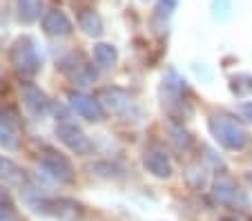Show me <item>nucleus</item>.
<instances>
[{
    "label": "nucleus",
    "instance_id": "f3484780",
    "mask_svg": "<svg viewBox=\"0 0 252 221\" xmlns=\"http://www.w3.org/2000/svg\"><path fill=\"white\" fill-rule=\"evenodd\" d=\"M167 139H170V143L174 145L176 150H186V148H190V143H192V136L188 134L183 127H179V125H170V127H167Z\"/></svg>",
    "mask_w": 252,
    "mask_h": 221
},
{
    "label": "nucleus",
    "instance_id": "1a4fd4ad",
    "mask_svg": "<svg viewBox=\"0 0 252 221\" xmlns=\"http://www.w3.org/2000/svg\"><path fill=\"white\" fill-rule=\"evenodd\" d=\"M43 29H45V34L56 36V38H61V36H69L71 34V20L67 18L65 11L52 9L43 16Z\"/></svg>",
    "mask_w": 252,
    "mask_h": 221
},
{
    "label": "nucleus",
    "instance_id": "f257e3e1",
    "mask_svg": "<svg viewBox=\"0 0 252 221\" xmlns=\"http://www.w3.org/2000/svg\"><path fill=\"white\" fill-rule=\"evenodd\" d=\"M9 63L20 78H33L40 72V58L36 52V40L32 36H20L9 47Z\"/></svg>",
    "mask_w": 252,
    "mask_h": 221
},
{
    "label": "nucleus",
    "instance_id": "5701e85b",
    "mask_svg": "<svg viewBox=\"0 0 252 221\" xmlns=\"http://www.w3.org/2000/svg\"><path fill=\"white\" fill-rule=\"evenodd\" d=\"M11 219V206L0 201V221H9Z\"/></svg>",
    "mask_w": 252,
    "mask_h": 221
},
{
    "label": "nucleus",
    "instance_id": "f8f14e48",
    "mask_svg": "<svg viewBox=\"0 0 252 221\" xmlns=\"http://www.w3.org/2000/svg\"><path fill=\"white\" fill-rule=\"evenodd\" d=\"M0 181H5L7 186L20 188L25 183V172L7 157H0Z\"/></svg>",
    "mask_w": 252,
    "mask_h": 221
},
{
    "label": "nucleus",
    "instance_id": "39448f33",
    "mask_svg": "<svg viewBox=\"0 0 252 221\" xmlns=\"http://www.w3.org/2000/svg\"><path fill=\"white\" fill-rule=\"evenodd\" d=\"M212 194L214 199L223 206H237V208H248V197L243 194V190L237 186L232 177L228 174H219L212 183Z\"/></svg>",
    "mask_w": 252,
    "mask_h": 221
},
{
    "label": "nucleus",
    "instance_id": "9d476101",
    "mask_svg": "<svg viewBox=\"0 0 252 221\" xmlns=\"http://www.w3.org/2000/svg\"><path fill=\"white\" fill-rule=\"evenodd\" d=\"M143 165L148 168L150 174H154V177H158V179H167L172 174L170 157H167L165 152H161V150H150V152H145Z\"/></svg>",
    "mask_w": 252,
    "mask_h": 221
},
{
    "label": "nucleus",
    "instance_id": "7ed1b4c3",
    "mask_svg": "<svg viewBox=\"0 0 252 221\" xmlns=\"http://www.w3.org/2000/svg\"><path fill=\"white\" fill-rule=\"evenodd\" d=\"M56 136L67 150H71L78 157H87L94 152V143L90 141V136L71 121H61L56 125Z\"/></svg>",
    "mask_w": 252,
    "mask_h": 221
},
{
    "label": "nucleus",
    "instance_id": "0eeeda50",
    "mask_svg": "<svg viewBox=\"0 0 252 221\" xmlns=\"http://www.w3.org/2000/svg\"><path fill=\"white\" fill-rule=\"evenodd\" d=\"M69 105L71 110L76 112L78 116H83L85 121H90V123H98V121H103L105 116V110H103V103L96 101L94 96H87V94H83V92H69Z\"/></svg>",
    "mask_w": 252,
    "mask_h": 221
},
{
    "label": "nucleus",
    "instance_id": "2eb2a0df",
    "mask_svg": "<svg viewBox=\"0 0 252 221\" xmlns=\"http://www.w3.org/2000/svg\"><path fill=\"white\" fill-rule=\"evenodd\" d=\"M78 25H81V29L85 32L87 36H100L103 34V20H100V16L96 14L94 9H85L81 16H78Z\"/></svg>",
    "mask_w": 252,
    "mask_h": 221
},
{
    "label": "nucleus",
    "instance_id": "dca6fc26",
    "mask_svg": "<svg viewBox=\"0 0 252 221\" xmlns=\"http://www.w3.org/2000/svg\"><path fill=\"white\" fill-rule=\"evenodd\" d=\"M0 145H2L5 150L18 148V136H16L14 125H11L5 116H0Z\"/></svg>",
    "mask_w": 252,
    "mask_h": 221
},
{
    "label": "nucleus",
    "instance_id": "4be33fe9",
    "mask_svg": "<svg viewBox=\"0 0 252 221\" xmlns=\"http://www.w3.org/2000/svg\"><path fill=\"white\" fill-rule=\"evenodd\" d=\"M239 114H241V119H246L252 123V101L241 103V105H239Z\"/></svg>",
    "mask_w": 252,
    "mask_h": 221
},
{
    "label": "nucleus",
    "instance_id": "6e6552de",
    "mask_svg": "<svg viewBox=\"0 0 252 221\" xmlns=\"http://www.w3.org/2000/svg\"><path fill=\"white\" fill-rule=\"evenodd\" d=\"M100 103H103V107H107V110H110L112 114H116V116L132 119V116L138 114L136 103L132 101V96L125 94V92H121V90H105Z\"/></svg>",
    "mask_w": 252,
    "mask_h": 221
},
{
    "label": "nucleus",
    "instance_id": "423d86ee",
    "mask_svg": "<svg viewBox=\"0 0 252 221\" xmlns=\"http://www.w3.org/2000/svg\"><path fill=\"white\" fill-rule=\"evenodd\" d=\"M20 101H23L25 110H27L33 119H45V116L49 114V107H52L49 96L38 85H33V83H23V85H20Z\"/></svg>",
    "mask_w": 252,
    "mask_h": 221
},
{
    "label": "nucleus",
    "instance_id": "6ab92c4d",
    "mask_svg": "<svg viewBox=\"0 0 252 221\" xmlns=\"http://www.w3.org/2000/svg\"><path fill=\"white\" fill-rule=\"evenodd\" d=\"M186 179L194 190H201V188L205 186V172L201 165H190V168L186 170Z\"/></svg>",
    "mask_w": 252,
    "mask_h": 221
},
{
    "label": "nucleus",
    "instance_id": "b1692460",
    "mask_svg": "<svg viewBox=\"0 0 252 221\" xmlns=\"http://www.w3.org/2000/svg\"><path fill=\"white\" fill-rule=\"evenodd\" d=\"M248 181H250V183H252V172H250V174H248Z\"/></svg>",
    "mask_w": 252,
    "mask_h": 221
},
{
    "label": "nucleus",
    "instance_id": "a211bd4d",
    "mask_svg": "<svg viewBox=\"0 0 252 221\" xmlns=\"http://www.w3.org/2000/svg\"><path fill=\"white\" fill-rule=\"evenodd\" d=\"M87 170H90L92 174H96V177H103V179L119 177V165L110 163V161H96V163H90Z\"/></svg>",
    "mask_w": 252,
    "mask_h": 221
},
{
    "label": "nucleus",
    "instance_id": "ddd939ff",
    "mask_svg": "<svg viewBox=\"0 0 252 221\" xmlns=\"http://www.w3.org/2000/svg\"><path fill=\"white\" fill-rule=\"evenodd\" d=\"M94 61H96V65H100L103 69H110V67H114L116 61H119V52H116V47L110 43H98V45H94Z\"/></svg>",
    "mask_w": 252,
    "mask_h": 221
},
{
    "label": "nucleus",
    "instance_id": "f03ea898",
    "mask_svg": "<svg viewBox=\"0 0 252 221\" xmlns=\"http://www.w3.org/2000/svg\"><path fill=\"white\" fill-rule=\"evenodd\" d=\"M210 132L225 150H243L248 145V132L230 116L214 114L210 119Z\"/></svg>",
    "mask_w": 252,
    "mask_h": 221
},
{
    "label": "nucleus",
    "instance_id": "20e7f679",
    "mask_svg": "<svg viewBox=\"0 0 252 221\" xmlns=\"http://www.w3.org/2000/svg\"><path fill=\"white\" fill-rule=\"evenodd\" d=\"M38 163H40V168L52 179H56L58 183L74 181V174L76 172H74V165H71V161L67 159L65 154L56 152V150H47V152H43L38 157Z\"/></svg>",
    "mask_w": 252,
    "mask_h": 221
},
{
    "label": "nucleus",
    "instance_id": "aec40b11",
    "mask_svg": "<svg viewBox=\"0 0 252 221\" xmlns=\"http://www.w3.org/2000/svg\"><path fill=\"white\" fill-rule=\"evenodd\" d=\"M176 5H179V0H161L154 9V20H167L172 11L176 9Z\"/></svg>",
    "mask_w": 252,
    "mask_h": 221
},
{
    "label": "nucleus",
    "instance_id": "412c9836",
    "mask_svg": "<svg viewBox=\"0 0 252 221\" xmlns=\"http://www.w3.org/2000/svg\"><path fill=\"white\" fill-rule=\"evenodd\" d=\"M232 90L239 92V94H243V92H252V76H248V74H239V76L232 78Z\"/></svg>",
    "mask_w": 252,
    "mask_h": 221
},
{
    "label": "nucleus",
    "instance_id": "9b49d317",
    "mask_svg": "<svg viewBox=\"0 0 252 221\" xmlns=\"http://www.w3.org/2000/svg\"><path fill=\"white\" fill-rule=\"evenodd\" d=\"M58 69H61L65 76H69L71 81L83 83V85H85L87 81H92V78H96V74H92L90 69H87V65H83L81 61H76L74 54L67 56V58H63V61L58 63Z\"/></svg>",
    "mask_w": 252,
    "mask_h": 221
},
{
    "label": "nucleus",
    "instance_id": "4468645a",
    "mask_svg": "<svg viewBox=\"0 0 252 221\" xmlns=\"http://www.w3.org/2000/svg\"><path fill=\"white\" fill-rule=\"evenodd\" d=\"M43 11V0H18V20L25 25L36 23Z\"/></svg>",
    "mask_w": 252,
    "mask_h": 221
}]
</instances>
